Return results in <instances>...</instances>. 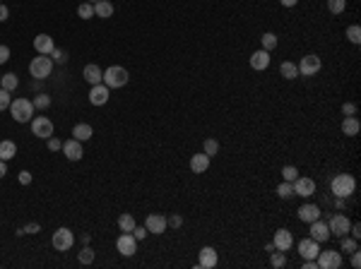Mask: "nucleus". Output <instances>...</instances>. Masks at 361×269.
I'll return each instance as SVG.
<instances>
[{"label": "nucleus", "mask_w": 361, "mask_h": 269, "mask_svg": "<svg viewBox=\"0 0 361 269\" xmlns=\"http://www.w3.org/2000/svg\"><path fill=\"white\" fill-rule=\"evenodd\" d=\"M116 248H118V253L123 257H133L138 253V238H135L133 233H123V236L116 241Z\"/></svg>", "instance_id": "nucleus-10"}, {"label": "nucleus", "mask_w": 361, "mask_h": 269, "mask_svg": "<svg viewBox=\"0 0 361 269\" xmlns=\"http://www.w3.org/2000/svg\"><path fill=\"white\" fill-rule=\"evenodd\" d=\"M217 262H219V255H217V250H214V248H209V245H205V248L200 250V257H197V267L214 269V267H217Z\"/></svg>", "instance_id": "nucleus-13"}, {"label": "nucleus", "mask_w": 361, "mask_h": 269, "mask_svg": "<svg viewBox=\"0 0 361 269\" xmlns=\"http://www.w3.org/2000/svg\"><path fill=\"white\" fill-rule=\"evenodd\" d=\"M267 65H270V51H255V53L250 55V67L253 70L263 72Z\"/></svg>", "instance_id": "nucleus-22"}, {"label": "nucleus", "mask_w": 361, "mask_h": 269, "mask_svg": "<svg viewBox=\"0 0 361 269\" xmlns=\"http://www.w3.org/2000/svg\"><path fill=\"white\" fill-rule=\"evenodd\" d=\"M48 55H51L56 63H60V65H63V63H68V53H65V51H60V48H53Z\"/></svg>", "instance_id": "nucleus-43"}, {"label": "nucleus", "mask_w": 361, "mask_h": 269, "mask_svg": "<svg viewBox=\"0 0 361 269\" xmlns=\"http://www.w3.org/2000/svg\"><path fill=\"white\" fill-rule=\"evenodd\" d=\"M0 2H2V0H0Z\"/></svg>", "instance_id": "nucleus-58"}, {"label": "nucleus", "mask_w": 361, "mask_h": 269, "mask_svg": "<svg viewBox=\"0 0 361 269\" xmlns=\"http://www.w3.org/2000/svg\"><path fill=\"white\" fill-rule=\"evenodd\" d=\"M320 207L318 204H313V202H306V204H301L299 207V219L304 221V224H311V221H316V219H320Z\"/></svg>", "instance_id": "nucleus-15"}, {"label": "nucleus", "mask_w": 361, "mask_h": 269, "mask_svg": "<svg viewBox=\"0 0 361 269\" xmlns=\"http://www.w3.org/2000/svg\"><path fill=\"white\" fill-rule=\"evenodd\" d=\"M89 101H92L94 106H104V104L109 101V87H106V84H94L92 92H89Z\"/></svg>", "instance_id": "nucleus-18"}, {"label": "nucleus", "mask_w": 361, "mask_h": 269, "mask_svg": "<svg viewBox=\"0 0 361 269\" xmlns=\"http://www.w3.org/2000/svg\"><path fill=\"white\" fill-rule=\"evenodd\" d=\"M270 265H272V267H284V265H287L284 253H282V250H272V253H270Z\"/></svg>", "instance_id": "nucleus-36"}, {"label": "nucleus", "mask_w": 361, "mask_h": 269, "mask_svg": "<svg viewBox=\"0 0 361 269\" xmlns=\"http://www.w3.org/2000/svg\"><path fill=\"white\" fill-rule=\"evenodd\" d=\"M92 125H87V123H77L75 128H72V137L75 139H80V142H84V139H89L92 137Z\"/></svg>", "instance_id": "nucleus-25"}, {"label": "nucleus", "mask_w": 361, "mask_h": 269, "mask_svg": "<svg viewBox=\"0 0 361 269\" xmlns=\"http://www.w3.org/2000/svg\"><path fill=\"white\" fill-rule=\"evenodd\" d=\"M340 241H342V245H340V250H345V253H354V250H359V241H357V238H349V236H342Z\"/></svg>", "instance_id": "nucleus-31"}, {"label": "nucleus", "mask_w": 361, "mask_h": 269, "mask_svg": "<svg viewBox=\"0 0 361 269\" xmlns=\"http://www.w3.org/2000/svg\"><path fill=\"white\" fill-rule=\"evenodd\" d=\"M31 133L36 134L39 139H48L53 134V123L48 121L46 116H39V118H31Z\"/></svg>", "instance_id": "nucleus-9"}, {"label": "nucleus", "mask_w": 361, "mask_h": 269, "mask_svg": "<svg viewBox=\"0 0 361 269\" xmlns=\"http://www.w3.org/2000/svg\"><path fill=\"white\" fill-rule=\"evenodd\" d=\"M48 149H51V151H58V149H63V142L51 134V137H48Z\"/></svg>", "instance_id": "nucleus-44"}, {"label": "nucleus", "mask_w": 361, "mask_h": 269, "mask_svg": "<svg viewBox=\"0 0 361 269\" xmlns=\"http://www.w3.org/2000/svg\"><path fill=\"white\" fill-rule=\"evenodd\" d=\"M77 260H80V265H92V262H94V250H92V248H84V250H80Z\"/></svg>", "instance_id": "nucleus-38"}, {"label": "nucleus", "mask_w": 361, "mask_h": 269, "mask_svg": "<svg viewBox=\"0 0 361 269\" xmlns=\"http://www.w3.org/2000/svg\"><path fill=\"white\" fill-rule=\"evenodd\" d=\"M34 48H36V53L48 55L53 48H56V43H53V39H51L48 34H39V36L34 39Z\"/></svg>", "instance_id": "nucleus-20"}, {"label": "nucleus", "mask_w": 361, "mask_h": 269, "mask_svg": "<svg viewBox=\"0 0 361 269\" xmlns=\"http://www.w3.org/2000/svg\"><path fill=\"white\" fill-rule=\"evenodd\" d=\"M14 154H17V144L10 142V139H2V142H0V159H2V161H10Z\"/></svg>", "instance_id": "nucleus-26"}, {"label": "nucleus", "mask_w": 361, "mask_h": 269, "mask_svg": "<svg viewBox=\"0 0 361 269\" xmlns=\"http://www.w3.org/2000/svg\"><path fill=\"white\" fill-rule=\"evenodd\" d=\"M167 224H169V226H174V229H180V224H183V219H180L179 214H171V216H169V219H167Z\"/></svg>", "instance_id": "nucleus-45"}, {"label": "nucleus", "mask_w": 361, "mask_h": 269, "mask_svg": "<svg viewBox=\"0 0 361 269\" xmlns=\"http://www.w3.org/2000/svg\"><path fill=\"white\" fill-rule=\"evenodd\" d=\"M63 154L68 156L70 161H80L84 156V151H82V142L80 139H68V142H63Z\"/></svg>", "instance_id": "nucleus-14"}, {"label": "nucleus", "mask_w": 361, "mask_h": 269, "mask_svg": "<svg viewBox=\"0 0 361 269\" xmlns=\"http://www.w3.org/2000/svg\"><path fill=\"white\" fill-rule=\"evenodd\" d=\"M209 168V156L202 151V154H193V159H190V171L193 173H205Z\"/></svg>", "instance_id": "nucleus-23"}, {"label": "nucleus", "mask_w": 361, "mask_h": 269, "mask_svg": "<svg viewBox=\"0 0 361 269\" xmlns=\"http://www.w3.org/2000/svg\"><path fill=\"white\" fill-rule=\"evenodd\" d=\"M347 39H349V43L359 46V43H361V29H359V24H352V27H347Z\"/></svg>", "instance_id": "nucleus-35"}, {"label": "nucleus", "mask_w": 361, "mask_h": 269, "mask_svg": "<svg viewBox=\"0 0 361 269\" xmlns=\"http://www.w3.org/2000/svg\"><path fill=\"white\" fill-rule=\"evenodd\" d=\"M7 173V166H5V161H2V159H0V178H2V175Z\"/></svg>", "instance_id": "nucleus-55"}, {"label": "nucleus", "mask_w": 361, "mask_h": 269, "mask_svg": "<svg viewBox=\"0 0 361 269\" xmlns=\"http://www.w3.org/2000/svg\"><path fill=\"white\" fill-rule=\"evenodd\" d=\"M10 104H12V99H10V92H5V89L0 87V111L10 108Z\"/></svg>", "instance_id": "nucleus-42"}, {"label": "nucleus", "mask_w": 361, "mask_h": 269, "mask_svg": "<svg viewBox=\"0 0 361 269\" xmlns=\"http://www.w3.org/2000/svg\"><path fill=\"white\" fill-rule=\"evenodd\" d=\"M299 75H304V77H311V75H316L320 67H323V63H320V58L316 53H308L301 58V63H299Z\"/></svg>", "instance_id": "nucleus-8"}, {"label": "nucleus", "mask_w": 361, "mask_h": 269, "mask_svg": "<svg viewBox=\"0 0 361 269\" xmlns=\"http://www.w3.org/2000/svg\"><path fill=\"white\" fill-rule=\"evenodd\" d=\"M342 113H345V116H357V104L347 101V104L342 106Z\"/></svg>", "instance_id": "nucleus-46"}, {"label": "nucleus", "mask_w": 361, "mask_h": 269, "mask_svg": "<svg viewBox=\"0 0 361 269\" xmlns=\"http://www.w3.org/2000/svg\"><path fill=\"white\" fill-rule=\"evenodd\" d=\"M311 238H313V241H318V243L328 241V238H330V229H328V224H323L320 219L311 221Z\"/></svg>", "instance_id": "nucleus-19"}, {"label": "nucleus", "mask_w": 361, "mask_h": 269, "mask_svg": "<svg viewBox=\"0 0 361 269\" xmlns=\"http://www.w3.org/2000/svg\"><path fill=\"white\" fill-rule=\"evenodd\" d=\"M128 70L121 65H111L106 72H104V84L109 87V89H121V87H125L128 84Z\"/></svg>", "instance_id": "nucleus-4"}, {"label": "nucleus", "mask_w": 361, "mask_h": 269, "mask_svg": "<svg viewBox=\"0 0 361 269\" xmlns=\"http://www.w3.org/2000/svg\"><path fill=\"white\" fill-rule=\"evenodd\" d=\"M282 175H284V180L294 183V180L299 178V168H296V166H284V168H282Z\"/></svg>", "instance_id": "nucleus-40"}, {"label": "nucleus", "mask_w": 361, "mask_h": 269, "mask_svg": "<svg viewBox=\"0 0 361 269\" xmlns=\"http://www.w3.org/2000/svg\"><path fill=\"white\" fill-rule=\"evenodd\" d=\"M318 253H320L318 241H313V238H304V241L299 243V255L304 257V260H316Z\"/></svg>", "instance_id": "nucleus-17"}, {"label": "nucleus", "mask_w": 361, "mask_h": 269, "mask_svg": "<svg viewBox=\"0 0 361 269\" xmlns=\"http://www.w3.org/2000/svg\"><path fill=\"white\" fill-rule=\"evenodd\" d=\"M89 2H97V0H89Z\"/></svg>", "instance_id": "nucleus-57"}, {"label": "nucleus", "mask_w": 361, "mask_h": 269, "mask_svg": "<svg viewBox=\"0 0 361 269\" xmlns=\"http://www.w3.org/2000/svg\"><path fill=\"white\" fill-rule=\"evenodd\" d=\"M130 233H133V236H135L138 241H142V238L147 236V229H145V226H135V229L130 231Z\"/></svg>", "instance_id": "nucleus-48"}, {"label": "nucleus", "mask_w": 361, "mask_h": 269, "mask_svg": "<svg viewBox=\"0 0 361 269\" xmlns=\"http://www.w3.org/2000/svg\"><path fill=\"white\" fill-rule=\"evenodd\" d=\"M167 216L162 214H150L147 219H145V229H147V233H154V236H162L164 231H167Z\"/></svg>", "instance_id": "nucleus-12"}, {"label": "nucleus", "mask_w": 361, "mask_h": 269, "mask_svg": "<svg viewBox=\"0 0 361 269\" xmlns=\"http://www.w3.org/2000/svg\"><path fill=\"white\" fill-rule=\"evenodd\" d=\"M202 151H205L209 159H212V156L219 151V142H217V139H212V137H207V139L202 142Z\"/></svg>", "instance_id": "nucleus-32"}, {"label": "nucleus", "mask_w": 361, "mask_h": 269, "mask_svg": "<svg viewBox=\"0 0 361 269\" xmlns=\"http://www.w3.org/2000/svg\"><path fill=\"white\" fill-rule=\"evenodd\" d=\"M10 60V48L7 46H0V65H5Z\"/></svg>", "instance_id": "nucleus-47"}, {"label": "nucleus", "mask_w": 361, "mask_h": 269, "mask_svg": "<svg viewBox=\"0 0 361 269\" xmlns=\"http://www.w3.org/2000/svg\"><path fill=\"white\" fill-rule=\"evenodd\" d=\"M335 204H337V209H345V200H342V197H337V202H335Z\"/></svg>", "instance_id": "nucleus-56"}, {"label": "nucleus", "mask_w": 361, "mask_h": 269, "mask_svg": "<svg viewBox=\"0 0 361 269\" xmlns=\"http://www.w3.org/2000/svg\"><path fill=\"white\" fill-rule=\"evenodd\" d=\"M359 130H361L359 118H354V116H345V121H342V133L347 134V137H357Z\"/></svg>", "instance_id": "nucleus-24"}, {"label": "nucleus", "mask_w": 361, "mask_h": 269, "mask_svg": "<svg viewBox=\"0 0 361 269\" xmlns=\"http://www.w3.org/2000/svg\"><path fill=\"white\" fill-rule=\"evenodd\" d=\"M51 70H53V58H48V55L39 53L31 63H29V75H31L34 80H43V77H48Z\"/></svg>", "instance_id": "nucleus-3"}, {"label": "nucleus", "mask_w": 361, "mask_h": 269, "mask_svg": "<svg viewBox=\"0 0 361 269\" xmlns=\"http://www.w3.org/2000/svg\"><path fill=\"white\" fill-rule=\"evenodd\" d=\"M347 7V0H328V10L333 14H342Z\"/></svg>", "instance_id": "nucleus-37"}, {"label": "nucleus", "mask_w": 361, "mask_h": 269, "mask_svg": "<svg viewBox=\"0 0 361 269\" xmlns=\"http://www.w3.org/2000/svg\"><path fill=\"white\" fill-rule=\"evenodd\" d=\"M279 2H282V5H284V7H294V5H296V2H299V0H279Z\"/></svg>", "instance_id": "nucleus-54"}, {"label": "nucleus", "mask_w": 361, "mask_h": 269, "mask_svg": "<svg viewBox=\"0 0 361 269\" xmlns=\"http://www.w3.org/2000/svg\"><path fill=\"white\" fill-rule=\"evenodd\" d=\"M17 84H19V80H17V75H14V72H7V75H2V77H0V87H2L5 92H12V89H17Z\"/></svg>", "instance_id": "nucleus-30"}, {"label": "nucleus", "mask_w": 361, "mask_h": 269, "mask_svg": "<svg viewBox=\"0 0 361 269\" xmlns=\"http://www.w3.org/2000/svg\"><path fill=\"white\" fill-rule=\"evenodd\" d=\"M92 5H94V14H97V17H104V19H106V17L113 14V5L109 0H97V2H92Z\"/></svg>", "instance_id": "nucleus-27"}, {"label": "nucleus", "mask_w": 361, "mask_h": 269, "mask_svg": "<svg viewBox=\"0 0 361 269\" xmlns=\"http://www.w3.org/2000/svg\"><path fill=\"white\" fill-rule=\"evenodd\" d=\"M349 233H352V238H357V241H359V238H361V226H359V224H352Z\"/></svg>", "instance_id": "nucleus-51"}, {"label": "nucleus", "mask_w": 361, "mask_h": 269, "mask_svg": "<svg viewBox=\"0 0 361 269\" xmlns=\"http://www.w3.org/2000/svg\"><path fill=\"white\" fill-rule=\"evenodd\" d=\"M349 255H352V267H354V269H359V265H361L359 250H354V253H349Z\"/></svg>", "instance_id": "nucleus-50"}, {"label": "nucleus", "mask_w": 361, "mask_h": 269, "mask_svg": "<svg viewBox=\"0 0 361 269\" xmlns=\"http://www.w3.org/2000/svg\"><path fill=\"white\" fill-rule=\"evenodd\" d=\"M51 243H53V248H56L58 253H68L70 248L75 245V233L63 226V229H58L56 233H53V241Z\"/></svg>", "instance_id": "nucleus-6"}, {"label": "nucleus", "mask_w": 361, "mask_h": 269, "mask_svg": "<svg viewBox=\"0 0 361 269\" xmlns=\"http://www.w3.org/2000/svg\"><path fill=\"white\" fill-rule=\"evenodd\" d=\"M277 195L282 197V200H289V197H294V183H289V180H284V183H279L277 188Z\"/></svg>", "instance_id": "nucleus-33"}, {"label": "nucleus", "mask_w": 361, "mask_h": 269, "mask_svg": "<svg viewBox=\"0 0 361 269\" xmlns=\"http://www.w3.org/2000/svg\"><path fill=\"white\" fill-rule=\"evenodd\" d=\"M294 195L308 200L311 195H316V180H313V178H306V175H299V178L294 180Z\"/></svg>", "instance_id": "nucleus-11"}, {"label": "nucleus", "mask_w": 361, "mask_h": 269, "mask_svg": "<svg viewBox=\"0 0 361 269\" xmlns=\"http://www.w3.org/2000/svg\"><path fill=\"white\" fill-rule=\"evenodd\" d=\"M84 80L89 82V84H92V87H94V84H101V82H104V70H101V67L99 65H94V63H92V65H87L84 67Z\"/></svg>", "instance_id": "nucleus-21"}, {"label": "nucleus", "mask_w": 361, "mask_h": 269, "mask_svg": "<svg viewBox=\"0 0 361 269\" xmlns=\"http://www.w3.org/2000/svg\"><path fill=\"white\" fill-rule=\"evenodd\" d=\"M39 231H41L39 224H27V226H24V233H39Z\"/></svg>", "instance_id": "nucleus-52"}, {"label": "nucleus", "mask_w": 361, "mask_h": 269, "mask_svg": "<svg viewBox=\"0 0 361 269\" xmlns=\"http://www.w3.org/2000/svg\"><path fill=\"white\" fill-rule=\"evenodd\" d=\"M7 17H10V10H7V7H5L2 2H0V22H5Z\"/></svg>", "instance_id": "nucleus-53"}, {"label": "nucleus", "mask_w": 361, "mask_h": 269, "mask_svg": "<svg viewBox=\"0 0 361 269\" xmlns=\"http://www.w3.org/2000/svg\"><path fill=\"white\" fill-rule=\"evenodd\" d=\"M263 51H275L277 48V36L272 34V31H267V34H263Z\"/></svg>", "instance_id": "nucleus-34"}, {"label": "nucleus", "mask_w": 361, "mask_h": 269, "mask_svg": "<svg viewBox=\"0 0 361 269\" xmlns=\"http://www.w3.org/2000/svg\"><path fill=\"white\" fill-rule=\"evenodd\" d=\"M31 104H34V108H39V111H43V108H48V106H51V96L39 94L36 99H34V101H31Z\"/></svg>", "instance_id": "nucleus-41"}, {"label": "nucleus", "mask_w": 361, "mask_h": 269, "mask_svg": "<svg viewBox=\"0 0 361 269\" xmlns=\"http://www.w3.org/2000/svg\"><path fill=\"white\" fill-rule=\"evenodd\" d=\"M328 229H330V236H337V238H342V236H349L352 221L347 219V214H333V216H330V224H328Z\"/></svg>", "instance_id": "nucleus-7"}, {"label": "nucleus", "mask_w": 361, "mask_h": 269, "mask_svg": "<svg viewBox=\"0 0 361 269\" xmlns=\"http://www.w3.org/2000/svg\"><path fill=\"white\" fill-rule=\"evenodd\" d=\"M19 183H22V185H29V183H31V173H29V171H19Z\"/></svg>", "instance_id": "nucleus-49"}, {"label": "nucleus", "mask_w": 361, "mask_h": 269, "mask_svg": "<svg viewBox=\"0 0 361 269\" xmlns=\"http://www.w3.org/2000/svg\"><path fill=\"white\" fill-rule=\"evenodd\" d=\"M333 195L335 197H342V200H347L354 195V190H357V180H354V175L349 173H340L333 178Z\"/></svg>", "instance_id": "nucleus-1"}, {"label": "nucleus", "mask_w": 361, "mask_h": 269, "mask_svg": "<svg viewBox=\"0 0 361 269\" xmlns=\"http://www.w3.org/2000/svg\"><path fill=\"white\" fill-rule=\"evenodd\" d=\"M135 226H138V224H135V216L133 214H121L118 216V229L123 231V233H130Z\"/></svg>", "instance_id": "nucleus-29"}, {"label": "nucleus", "mask_w": 361, "mask_h": 269, "mask_svg": "<svg viewBox=\"0 0 361 269\" xmlns=\"http://www.w3.org/2000/svg\"><path fill=\"white\" fill-rule=\"evenodd\" d=\"M279 75L287 77V80H296V77H299V67L294 65V63H289V60H284V63L279 65Z\"/></svg>", "instance_id": "nucleus-28"}, {"label": "nucleus", "mask_w": 361, "mask_h": 269, "mask_svg": "<svg viewBox=\"0 0 361 269\" xmlns=\"http://www.w3.org/2000/svg\"><path fill=\"white\" fill-rule=\"evenodd\" d=\"M10 116L17 123H31L34 118V104L29 99H14L10 104Z\"/></svg>", "instance_id": "nucleus-2"}, {"label": "nucleus", "mask_w": 361, "mask_h": 269, "mask_svg": "<svg viewBox=\"0 0 361 269\" xmlns=\"http://www.w3.org/2000/svg\"><path fill=\"white\" fill-rule=\"evenodd\" d=\"M316 265L320 269H340L342 267V253L337 250H320L316 255Z\"/></svg>", "instance_id": "nucleus-5"}, {"label": "nucleus", "mask_w": 361, "mask_h": 269, "mask_svg": "<svg viewBox=\"0 0 361 269\" xmlns=\"http://www.w3.org/2000/svg\"><path fill=\"white\" fill-rule=\"evenodd\" d=\"M275 248L277 250H282V253H287L289 248L294 245V236H292V231L289 229H279V231H275Z\"/></svg>", "instance_id": "nucleus-16"}, {"label": "nucleus", "mask_w": 361, "mask_h": 269, "mask_svg": "<svg viewBox=\"0 0 361 269\" xmlns=\"http://www.w3.org/2000/svg\"><path fill=\"white\" fill-rule=\"evenodd\" d=\"M77 14H80L82 19H89V17H94V5H92V2H82V5L77 7Z\"/></svg>", "instance_id": "nucleus-39"}]
</instances>
